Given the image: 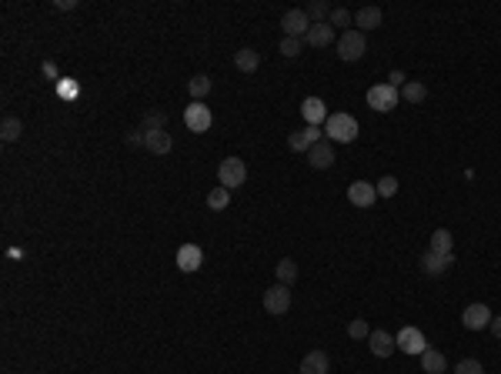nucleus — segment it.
<instances>
[{"label": "nucleus", "mask_w": 501, "mask_h": 374, "mask_svg": "<svg viewBox=\"0 0 501 374\" xmlns=\"http://www.w3.org/2000/svg\"><path fill=\"white\" fill-rule=\"evenodd\" d=\"M325 137L331 144H351L358 137V121L351 114H331L325 121Z\"/></svg>", "instance_id": "1"}, {"label": "nucleus", "mask_w": 501, "mask_h": 374, "mask_svg": "<svg viewBox=\"0 0 501 374\" xmlns=\"http://www.w3.org/2000/svg\"><path fill=\"white\" fill-rule=\"evenodd\" d=\"M398 100H401V91L398 87H391V84H375V87H368V107L377 110V114L395 110Z\"/></svg>", "instance_id": "2"}, {"label": "nucleus", "mask_w": 501, "mask_h": 374, "mask_svg": "<svg viewBox=\"0 0 501 374\" xmlns=\"http://www.w3.org/2000/svg\"><path fill=\"white\" fill-rule=\"evenodd\" d=\"M338 57L345 64L361 60L364 57V34L361 30H341V37H338Z\"/></svg>", "instance_id": "3"}, {"label": "nucleus", "mask_w": 501, "mask_h": 374, "mask_svg": "<svg viewBox=\"0 0 501 374\" xmlns=\"http://www.w3.org/2000/svg\"><path fill=\"white\" fill-rule=\"evenodd\" d=\"M218 180H221V187H227V191L241 187V184L248 180V167H244V161H241V157H224L221 167H218Z\"/></svg>", "instance_id": "4"}, {"label": "nucleus", "mask_w": 501, "mask_h": 374, "mask_svg": "<svg viewBox=\"0 0 501 374\" xmlns=\"http://www.w3.org/2000/svg\"><path fill=\"white\" fill-rule=\"evenodd\" d=\"M184 124H187V130H194V134H207V130H211L214 117H211V110H207L204 100H194V104L184 110Z\"/></svg>", "instance_id": "5"}, {"label": "nucleus", "mask_w": 501, "mask_h": 374, "mask_svg": "<svg viewBox=\"0 0 501 374\" xmlns=\"http://www.w3.org/2000/svg\"><path fill=\"white\" fill-rule=\"evenodd\" d=\"M291 307V288L288 284H275L264 291V311L268 314H288Z\"/></svg>", "instance_id": "6"}, {"label": "nucleus", "mask_w": 501, "mask_h": 374, "mask_svg": "<svg viewBox=\"0 0 501 374\" xmlns=\"http://www.w3.org/2000/svg\"><path fill=\"white\" fill-rule=\"evenodd\" d=\"M321 134H325V130H321V127H304V130H294V134H288V148L294 150V154H307V150L314 148V144H318V141H321Z\"/></svg>", "instance_id": "7"}, {"label": "nucleus", "mask_w": 501, "mask_h": 374, "mask_svg": "<svg viewBox=\"0 0 501 374\" xmlns=\"http://www.w3.org/2000/svg\"><path fill=\"white\" fill-rule=\"evenodd\" d=\"M281 27H284V37H307V30H311V17L304 14V10H288L284 17H281Z\"/></svg>", "instance_id": "8"}, {"label": "nucleus", "mask_w": 501, "mask_h": 374, "mask_svg": "<svg viewBox=\"0 0 501 374\" xmlns=\"http://www.w3.org/2000/svg\"><path fill=\"white\" fill-rule=\"evenodd\" d=\"M395 341H398V348L404 351V354H421V351H428V341H425V334H421V331H418V327H401L398 331V338H395Z\"/></svg>", "instance_id": "9"}, {"label": "nucleus", "mask_w": 501, "mask_h": 374, "mask_svg": "<svg viewBox=\"0 0 501 374\" xmlns=\"http://www.w3.org/2000/svg\"><path fill=\"white\" fill-rule=\"evenodd\" d=\"M461 325L468 327V331H485V327L491 325V311H488V304H468L465 314H461Z\"/></svg>", "instance_id": "10"}, {"label": "nucleus", "mask_w": 501, "mask_h": 374, "mask_svg": "<svg viewBox=\"0 0 501 374\" xmlns=\"http://www.w3.org/2000/svg\"><path fill=\"white\" fill-rule=\"evenodd\" d=\"M200 264H204V250L198 244H180L177 248V268L184 271V274H194Z\"/></svg>", "instance_id": "11"}, {"label": "nucleus", "mask_w": 501, "mask_h": 374, "mask_svg": "<svg viewBox=\"0 0 501 374\" xmlns=\"http://www.w3.org/2000/svg\"><path fill=\"white\" fill-rule=\"evenodd\" d=\"M307 164H311L314 171H327V167L334 164V144H331V141H318L314 148L307 150Z\"/></svg>", "instance_id": "12"}, {"label": "nucleus", "mask_w": 501, "mask_h": 374, "mask_svg": "<svg viewBox=\"0 0 501 374\" xmlns=\"http://www.w3.org/2000/svg\"><path fill=\"white\" fill-rule=\"evenodd\" d=\"M348 200L354 207H371L377 200V187L375 184H368V180H354L348 187Z\"/></svg>", "instance_id": "13"}, {"label": "nucleus", "mask_w": 501, "mask_h": 374, "mask_svg": "<svg viewBox=\"0 0 501 374\" xmlns=\"http://www.w3.org/2000/svg\"><path fill=\"white\" fill-rule=\"evenodd\" d=\"M301 114H304V121H307L311 127H321L327 117H331L321 97H304V100H301Z\"/></svg>", "instance_id": "14"}, {"label": "nucleus", "mask_w": 501, "mask_h": 374, "mask_svg": "<svg viewBox=\"0 0 501 374\" xmlns=\"http://www.w3.org/2000/svg\"><path fill=\"white\" fill-rule=\"evenodd\" d=\"M451 264H454V254H434V250H425V257H421V271H425L428 277L445 274Z\"/></svg>", "instance_id": "15"}, {"label": "nucleus", "mask_w": 501, "mask_h": 374, "mask_svg": "<svg viewBox=\"0 0 501 374\" xmlns=\"http://www.w3.org/2000/svg\"><path fill=\"white\" fill-rule=\"evenodd\" d=\"M327 368H331V361H327L325 351H307L304 358H301V374H327Z\"/></svg>", "instance_id": "16"}, {"label": "nucleus", "mask_w": 501, "mask_h": 374, "mask_svg": "<svg viewBox=\"0 0 501 374\" xmlns=\"http://www.w3.org/2000/svg\"><path fill=\"white\" fill-rule=\"evenodd\" d=\"M144 148H148L150 154H171L174 141H171L167 130H144Z\"/></svg>", "instance_id": "17"}, {"label": "nucleus", "mask_w": 501, "mask_h": 374, "mask_svg": "<svg viewBox=\"0 0 501 374\" xmlns=\"http://www.w3.org/2000/svg\"><path fill=\"white\" fill-rule=\"evenodd\" d=\"M368 348H371V354H377V358H388V354H395L398 341H395L388 331H371V338H368Z\"/></svg>", "instance_id": "18"}, {"label": "nucleus", "mask_w": 501, "mask_h": 374, "mask_svg": "<svg viewBox=\"0 0 501 374\" xmlns=\"http://www.w3.org/2000/svg\"><path fill=\"white\" fill-rule=\"evenodd\" d=\"M381 27V7H361L358 14H354V30H375Z\"/></svg>", "instance_id": "19"}, {"label": "nucleus", "mask_w": 501, "mask_h": 374, "mask_svg": "<svg viewBox=\"0 0 501 374\" xmlns=\"http://www.w3.org/2000/svg\"><path fill=\"white\" fill-rule=\"evenodd\" d=\"M304 40H307V44H311V47H327V44H331V40H334V27L327 24H311V30H307V37H304Z\"/></svg>", "instance_id": "20"}, {"label": "nucleus", "mask_w": 501, "mask_h": 374, "mask_svg": "<svg viewBox=\"0 0 501 374\" xmlns=\"http://www.w3.org/2000/svg\"><path fill=\"white\" fill-rule=\"evenodd\" d=\"M234 67H237L241 74H254V71L261 67V54H257V50H250V47L237 50V54H234Z\"/></svg>", "instance_id": "21"}, {"label": "nucleus", "mask_w": 501, "mask_h": 374, "mask_svg": "<svg viewBox=\"0 0 501 374\" xmlns=\"http://www.w3.org/2000/svg\"><path fill=\"white\" fill-rule=\"evenodd\" d=\"M421 368H425V374H445L448 371V361H445V354L434 348L421 351Z\"/></svg>", "instance_id": "22"}, {"label": "nucleus", "mask_w": 501, "mask_h": 374, "mask_svg": "<svg viewBox=\"0 0 501 374\" xmlns=\"http://www.w3.org/2000/svg\"><path fill=\"white\" fill-rule=\"evenodd\" d=\"M428 97V87L421 80H408L404 87H401V100H408V104H421Z\"/></svg>", "instance_id": "23"}, {"label": "nucleus", "mask_w": 501, "mask_h": 374, "mask_svg": "<svg viewBox=\"0 0 501 374\" xmlns=\"http://www.w3.org/2000/svg\"><path fill=\"white\" fill-rule=\"evenodd\" d=\"M21 134H24V124H21V117H3V124H0V137H3L7 144L21 141Z\"/></svg>", "instance_id": "24"}, {"label": "nucleus", "mask_w": 501, "mask_h": 374, "mask_svg": "<svg viewBox=\"0 0 501 374\" xmlns=\"http://www.w3.org/2000/svg\"><path fill=\"white\" fill-rule=\"evenodd\" d=\"M277 284H288V288H291V284H294V281H298V264H294V261H291V257H284V261H277Z\"/></svg>", "instance_id": "25"}, {"label": "nucleus", "mask_w": 501, "mask_h": 374, "mask_svg": "<svg viewBox=\"0 0 501 374\" xmlns=\"http://www.w3.org/2000/svg\"><path fill=\"white\" fill-rule=\"evenodd\" d=\"M428 250H434V254H451V231L448 227H438V231L431 234V248Z\"/></svg>", "instance_id": "26"}, {"label": "nucleus", "mask_w": 501, "mask_h": 374, "mask_svg": "<svg viewBox=\"0 0 501 374\" xmlns=\"http://www.w3.org/2000/svg\"><path fill=\"white\" fill-rule=\"evenodd\" d=\"M187 91H191V97H194V100L207 97V94H211V77H207V74H194V77H191V84H187Z\"/></svg>", "instance_id": "27"}, {"label": "nucleus", "mask_w": 501, "mask_h": 374, "mask_svg": "<svg viewBox=\"0 0 501 374\" xmlns=\"http://www.w3.org/2000/svg\"><path fill=\"white\" fill-rule=\"evenodd\" d=\"M304 14H307V17H314V24H325L327 17H331V7H327L325 0H311V3L304 7Z\"/></svg>", "instance_id": "28"}, {"label": "nucleus", "mask_w": 501, "mask_h": 374, "mask_svg": "<svg viewBox=\"0 0 501 374\" xmlns=\"http://www.w3.org/2000/svg\"><path fill=\"white\" fill-rule=\"evenodd\" d=\"M227 200H231V191H227V187H214V191L207 194V207H211V211H224Z\"/></svg>", "instance_id": "29"}, {"label": "nucleus", "mask_w": 501, "mask_h": 374, "mask_svg": "<svg viewBox=\"0 0 501 374\" xmlns=\"http://www.w3.org/2000/svg\"><path fill=\"white\" fill-rule=\"evenodd\" d=\"M375 187H377V198H395L398 194V177H391V174L381 177Z\"/></svg>", "instance_id": "30"}, {"label": "nucleus", "mask_w": 501, "mask_h": 374, "mask_svg": "<svg viewBox=\"0 0 501 374\" xmlns=\"http://www.w3.org/2000/svg\"><path fill=\"white\" fill-rule=\"evenodd\" d=\"M57 94H60L64 100H74L77 94H80V84H77V80H67V77H60V80H57Z\"/></svg>", "instance_id": "31"}, {"label": "nucleus", "mask_w": 501, "mask_h": 374, "mask_svg": "<svg viewBox=\"0 0 501 374\" xmlns=\"http://www.w3.org/2000/svg\"><path fill=\"white\" fill-rule=\"evenodd\" d=\"M351 21H354V17H351L345 7H331V17H327L331 27H351Z\"/></svg>", "instance_id": "32"}, {"label": "nucleus", "mask_w": 501, "mask_h": 374, "mask_svg": "<svg viewBox=\"0 0 501 374\" xmlns=\"http://www.w3.org/2000/svg\"><path fill=\"white\" fill-rule=\"evenodd\" d=\"M164 124H167V114H164V110H154V114L144 117V127H141V130H164Z\"/></svg>", "instance_id": "33"}, {"label": "nucleus", "mask_w": 501, "mask_h": 374, "mask_svg": "<svg viewBox=\"0 0 501 374\" xmlns=\"http://www.w3.org/2000/svg\"><path fill=\"white\" fill-rule=\"evenodd\" d=\"M454 374H485V368H481V361H475V358H465V361L454 364Z\"/></svg>", "instance_id": "34"}, {"label": "nucleus", "mask_w": 501, "mask_h": 374, "mask_svg": "<svg viewBox=\"0 0 501 374\" xmlns=\"http://www.w3.org/2000/svg\"><path fill=\"white\" fill-rule=\"evenodd\" d=\"M348 334L354 338V341H361V338H371V331H368V321L364 318H354L348 325Z\"/></svg>", "instance_id": "35"}, {"label": "nucleus", "mask_w": 501, "mask_h": 374, "mask_svg": "<svg viewBox=\"0 0 501 374\" xmlns=\"http://www.w3.org/2000/svg\"><path fill=\"white\" fill-rule=\"evenodd\" d=\"M301 47H304V40H298V37H284V40H281V54H284V57H298Z\"/></svg>", "instance_id": "36"}, {"label": "nucleus", "mask_w": 501, "mask_h": 374, "mask_svg": "<svg viewBox=\"0 0 501 374\" xmlns=\"http://www.w3.org/2000/svg\"><path fill=\"white\" fill-rule=\"evenodd\" d=\"M40 71H44V77H50V80H60V77H57V64H54V60H44V67H40Z\"/></svg>", "instance_id": "37"}, {"label": "nucleus", "mask_w": 501, "mask_h": 374, "mask_svg": "<svg viewBox=\"0 0 501 374\" xmlns=\"http://www.w3.org/2000/svg\"><path fill=\"white\" fill-rule=\"evenodd\" d=\"M388 80H391V87H404V84H408L404 71H391V77H388Z\"/></svg>", "instance_id": "38"}, {"label": "nucleus", "mask_w": 501, "mask_h": 374, "mask_svg": "<svg viewBox=\"0 0 501 374\" xmlns=\"http://www.w3.org/2000/svg\"><path fill=\"white\" fill-rule=\"evenodd\" d=\"M127 144H134V148L144 144V130H130V134H127Z\"/></svg>", "instance_id": "39"}, {"label": "nucleus", "mask_w": 501, "mask_h": 374, "mask_svg": "<svg viewBox=\"0 0 501 374\" xmlns=\"http://www.w3.org/2000/svg\"><path fill=\"white\" fill-rule=\"evenodd\" d=\"M54 7H57V10H77V0H57Z\"/></svg>", "instance_id": "40"}, {"label": "nucleus", "mask_w": 501, "mask_h": 374, "mask_svg": "<svg viewBox=\"0 0 501 374\" xmlns=\"http://www.w3.org/2000/svg\"><path fill=\"white\" fill-rule=\"evenodd\" d=\"M488 327H491V334L501 341V318H491V325H488Z\"/></svg>", "instance_id": "41"}]
</instances>
